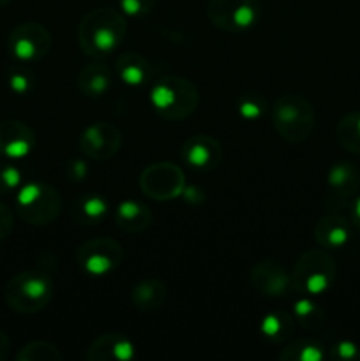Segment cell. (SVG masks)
<instances>
[{"instance_id": "obj_35", "label": "cell", "mask_w": 360, "mask_h": 361, "mask_svg": "<svg viewBox=\"0 0 360 361\" xmlns=\"http://www.w3.org/2000/svg\"><path fill=\"white\" fill-rule=\"evenodd\" d=\"M69 175L73 180H83L85 175H87V166H85V162L74 161L73 164L69 166Z\"/></svg>"}, {"instance_id": "obj_23", "label": "cell", "mask_w": 360, "mask_h": 361, "mask_svg": "<svg viewBox=\"0 0 360 361\" xmlns=\"http://www.w3.org/2000/svg\"><path fill=\"white\" fill-rule=\"evenodd\" d=\"M339 145L352 154L360 155V111L348 113L335 127Z\"/></svg>"}, {"instance_id": "obj_1", "label": "cell", "mask_w": 360, "mask_h": 361, "mask_svg": "<svg viewBox=\"0 0 360 361\" xmlns=\"http://www.w3.org/2000/svg\"><path fill=\"white\" fill-rule=\"evenodd\" d=\"M126 37V20L115 9L99 7L90 11L80 21L78 39L87 55L104 56L115 51Z\"/></svg>"}, {"instance_id": "obj_38", "label": "cell", "mask_w": 360, "mask_h": 361, "mask_svg": "<svg viewBox=\"0 0 360 361\" xmlns=\"http://www.w3.org/2000/svg\"><path fill=\"white\" fill-rule=\"evenodd\" d=\"M0 155H2V152H0Z\"/></svg>"}, {"instance_id": "obj_14", "label": "cell", "mask_w": 360, "mask_h": 361, "mask_svg": "<svg viewBox=\"0 0 360 361\" xmlns=\"http://www.w3.org/2000/svg\"><path fill=\"white\" fill-rule=\"evenodd\" d=\"M180 155H182L184 161L189 166H193V168L214 169L215 166L221 162L222 150L221 145H219L212 136L198 134V136H191L189 140L184 143Z\"/></svg>"}, {"instance_id": "obj_33", "label": "cell", "mask_w": 360, "mask_h": 361, "mask_svg": "<svg viewBox=\"0 0 360 361\" xmlns=\"http://www.w3.org/2000/svg\"><path fill=\"white\" fill-rule=\"evenodd\" d=\"M13 226H14L13 212H11V208L7 207V204L0 203V242L6 240L7 236L11 235Z\"/></svg>"}, {"instance_id": "obj_28", "label": "cell", "mask_w": 360, "mask_h": 361, "mask_svg": "<svg viewBox=\"0 0 360 361\" xmlns=\"http://www.w3.org/2000/svg\"><path fill=\"white\" fill-rule=\"evenodd\" d=\"M265 106H267V102H265V99L261 97V95L247 94L244 95L242 99H239V106H236V109H239L242 118L251 120V122H253V120H258L261 115H263Z\"/></svg>"}, {"instance_id": "obj_37", "label": "cell", "mask_w": 360, "mask_h": 361, "mask_svg": "<svg viewBox=\"0 0 360 361\" xmlns=\"http://www.w3.org/2000/svg\"><path fill=\"white\" fill-rule=\"evenodd\" d=\"M11 0H0V6H4V4H9Z\"/></svg>"}, {"instance_id": "obj_9", "label": "cell", "mask_w": 360, "mask_h": 361, "mask_svg": "<svg viewBox=\"0 0 360 361\" xmlns=\"http://www.w3.org/2000/svg\"><path fill=\"white\" fill-rule=\"evenodd\" d=\"M122 247L113 238H94L78 247L76 261L81 270L92 277H104L122 261Z\"/></svg>"}, {"instance_id": "obj_22", "label": "cell", "mask_w": 360, "mask_h": 361, "mask_svg": "<svg viewBox=\"0 0 360 361\" xmlns=\"http://www.w3.org/2000/svg\"><path fill=\"white\" fill-rule=\"evenodd\" d=\"M73 217L80 224H97L108 214V203L101 196H83L73 204Z\"/></svg>"}, {"instance_id": "obj_17", "label": "cell", "mask_w": 360, "mask_h": 361, "mask_svg": "<svg viewBox=\"0 0 360 361\" xmlns=\"http://www.w3.org/2000/svg\"><path fill=\"white\" fill-rule=\"evenodd\" d=\"M328 187L337 200H349L360 190V169L353 162H337L328 171Z\"/></svg>"}, {"instance_id": "obj_15", "label": "cell", "mask_w": 360, "mask_h": 361, "mask_svg": "<svg viewBox=\"0 0 360 361\" xmlns=\"http://www.w3.org/2000/svg\"><path fill=\"white\" fill-rule=\"evenodd\" d=\"M352 221L341 214H328L318 221L314 238L323 249H342L352 240Z\"/></svg>"}, {"instance_id": "obj_31", "label": "cell", "mask_w": 360, "mask_h": 361, "mask_svg": "<svg viewBox=\"0 0 360 361\" xmlns=\"http://www.w3.org/2000/svg\"><path fill=\"white\" fill-rule=\"evenodd\" d=\"M120 9L127 16H143L154 9L155 0H119Z\"/></svg>"}, {"instance_id": "obj_30", "label": "cell", "mask_w": 360, "mask_h": 361, "mask_svg": "<svg viewBox=\"0 0 360 361\" xmlns=\"http://www.w3.org/2000/svg\"><path fill=\"white\" fill-rule=\"evenodd\" d=\"M21 183V171L13 164L0 162V194H7L18 189Z\"/></svg>"}, {"instance_id": "obj_4", "label": "cell", "mask_w": 360, "mask_h": 361, "mask_svg": "<svg viewBox=\"0 0 360 361\" xmlns=\"http://www.w3.org/2000/svg\"><path fill=\"white\" fill-rule=\"evenodd\" d=\"M272 120L282 140L289 143H302L313 134L314 109L302 95L284 94L275 101Z\"/></svg>"}, {"instance_id": "obj_3", "label": "cell", "mask_w": 360, "mask_h": 361, "mask_svg": "<svg viewBox=\"0 0 360 361\" xmlns=\"http://www.w3.org/2000/svg\"><path fill=\"white\" fill-rule=\"evenodd\" d=\"M150 102L162 118L172 122L184 120L196 109L198 90L186 78H162L152 87Z\"/></svg>"}, {"instance_id": "obj_36", "label": "cell", "mask_w": 360, "mask_h": 361, "mask_svg": "<svg viewBox=\"0 0 360 361\" xmlns=\"http://www.w3.org/2000/svg\"><path fill=\"white\" fill-rule=\"evenodd\" d=\"M9 348H11L9 337L6 335V331L0 330V361L6 360L7 353H9Z\"/></svg>"}, {"instance_id": "obj_32", "label": "cell", "mask_w": 360, "mask_h": 361, "mask_svg": "<svg viewBox=\"0 0 360 361\" xmlns=\"http://www.w3.org/2000/svg\"><path fill=\"white\" fill-rule=\"evenodd\" d=\"M332 356L341 361H356L360 360V349L355 342L341 341L332 348Z\"/></svg>"}, {"instance_id": "obj_29", "label": "cell", "mask_w": 360, "mask_h": 361, "mask_svg": "<svg viewBox=\"0 0 360 361\" xmlns=\"http://www.w3.org/2000/svg\"><path fill=\"white\" fill-rule=\"evenodd\" d=\"M32 85H34V76L28 69L23 67H16L9 73V88L18 95H25L30 92Z\"/></svg>"}, {"instance_id": "obj_7", "label": "cell", "mask_w": 360, "mask_h": 361, "mask_svg": "<svg viewBox=\"0 0 360 361\" xmlns=\"http://www.w3.org/2000/svg\"><path fill=\"white\" fill-rule=\"evenodd\" d=\"M207 14L215 27L235 34L260 20L261 4L260 0H208Z\"/></svg>"}, {"instance_id": "obj_11", "label": "cell", "mask_w": 360, "mask_h": 361, "mask_svg": "<svg viewBox=\"0 0 360 361\" xmlns=\"http://www.w3.org/2000/svg\"><path fill=\"white\" fill-rule=\"evenodd\" d=\"M122 136L115 126L106 122L92 123L80 137L81 152L92 161H108L119 152Z\"/></svg>"}, {"instance_id": "obj_10", "label": "cell", "mask_w": 360, "mask_h": 361, "mask_svg": "<svg viewBox=\"0 0 360 361\" xmlns=\"http://www.w3.org/2000/svg\"><path fill=\"white\" fill-rule=\"evenodd\" d=\"M52 48V35L41 23L28 21L11 32L9 51L20 62L41 60Z\"/></svg>"}, {"instance_id": "obj_34", "label": "cell", "mask_w": 360, "mask_h": 361, "mask_svg": "<svg viewBox=\"0 0 360 361\" xmlns=\"http://www.w3.org/2000/svg\"><path fill=\"white\" fill-rule=\"evenodd\" d=\"M349 221L360 231V194H356L355 200L349 204Z\"/></svg>"}, {"instance_id": "obj_5", "label": "cell", "mask_w": 360, "mask_h": 361, "mask_svg": "<svg viewBox=\"0 0 360 361\" xmlns=\"http://www.w3.org/2000/svg\"><path fill=\"white\" fill-rule=\"evenodd\" d=\"M337 277L334 257L323 249L304 252L293 268V288L306 295H321L328 291Z\"/></svg>"}, {"instance_id": "obj_24", "label": "cell", "mask_w": 360, "mask_h": 361, "mask_svg": "<svg viewBox=\"0 0 360 361\" xmlns=\"http://www.w3.org/2000/svg\"><path fill=\"white\" fill-rule=\"evenodd\" d=\"M293 316L286 312H272L261 321V334L274 342H282L292 337Z\"/></svg>"}, {"instance_id": "obj_6", "label": "cell", "mask_w": 360, "mask_h": 361, "mask_svg": "<svg viewBox=\"0 0 360 361\" xmlns=\"http://www.w3.org/2000/svg\"><path fill=\"white\" fill-rule=\"evenodd\" d=\"M62 208V197L55 187L32 182L20 189L16 196L18 215L32 226H44L55 221Z\"/></svg>"}, {"instance_id": "obj_18", "label": "cell", "mask_w": 360, "mask_h": 361, "mask_svg": "<svg viewBox=\"0 0 360 361\" xmlns=\"http://www.w3.org/2000/svg\"><path fill=\"white\" fill-rule=\"evenodd\" d=\"M115 221L122 231L136 235V233L145 231L152 224V212L147 204L129 200L116 207Z\"/></svg>"}, {"instance_id": "obj_8", "label": "cell", "mask_w": 360, "mask_h": 361, "mask_svg": "<svg viewBox=\"0 0 360 361\" xmlns=\"http://www.w3.org/2000/svg\"><path fill=\"white\" fill-rule=\"evenodd\" d=\"M140 187L148 197L157 201L175 200L186 189L184 171L173 162H157L141 173Z\"/></svg>"}, {"instance_id": "obj_20", "label": "cell", "mask_w": 360, "mask_h": 361, "mask_svg": "<svg viewBox=\"0 0 360 361\" xmlns=\"http://www.w3.org/2000/svg\"><path fill=\"white\" fill-rule=\"evenodd\" d=\"M78 85L88 97H101L112 87V71L104 63H88L80 73Z\"/></svg>"}, {"instance_id": "obj_19", "label": "cell", "mask_w": 360, "mask_h": 361, "mask_svg": "<svg viewBox=\"0 0 360 361\" xmlns=\"http://www.w3.org/2000/svg\"><path fill=\"white\" fill-rule=\"evenodd\" d=\"M131 300H133L134 307L143 312L157 310L166 302V286L159 279H145L140 284L134 286Z\"/></svg>"}, {"instance_id": "obj_25", "label": "cell", "mask_w": 360, "mask_h": 361, "mask_svg": "<svg viewBox=\"0 0 360 361\" xmlns=\"http://www.w3.org/2000/svg\"><path fill=\"white\" fill-rule=\"evenodd\" d=\"M281 360H299V361H320L323 360V349L313 341H293L288 348L279 353Z\"/></svg>"}, {"instance_id": "obj_16", "label": "cell", "mask_w": 360, "mask_h": 361, "mask_svg": "<svg viewBox=\"0 0 360 361\" xmlns=\"http://www.w3.org/2000/svg\"><path fill=\"white\" fill-rule=\"evenodd\" d=\"M134 345L126 335L102 334L95 338L87 351V358L92 361H129L134 358Z\"/></svg>"}, {"instance_id": "obj_26", "label": "cell", "mask_w": 360, "mask_h": 361, "mask_svg": "<svg viewBox=\"0 0 360 361\" xmlns=\"http://www.w3.org/2000/svg\"><path fill=\"white\" fill-rule=\"evenodd\" d=\"M18 361H60L59 348L44 341H34L30 344L23 345L16 355Z\"/></svg>"}, {"instance_id": "obj_12", "label": "cell", "mask_w": 360, "mask_h": 361, "mask_svg": "<svg viewBox=\"0 0 360 361\" xmlns=\"http://www.w3.org/2000/svg\"><path fill=\"white\" fill-rule=\"evenodd\" d=\"M251 284L265 296H282L293 286L292 277L277 261H260L251 270Z\"/></svg>"}, {"instance_id": "obj_13", "label": "cell", "mask_w": 360, "mask_h": 361, "mask_svg": "<svg viewBox=\"0 0 360 361\" xmlns=\"http://www.w3.org/2000/svg\"><path fill=\"white\" fill-rule=\"evenodd\" d=\"M35 137L30 127L20 120L0 122V152L11 159H21L30 154Z\"/></svg>"}, {"instance_id": "obj_27", "label": "cell", "mask_w": 360, "mask_h": 361, "mask_svg": "<svg viewBox=\"0 0 360 361\" xmlns=\"http://www.w3.org/2000/svg\"><path fill=\"white\" fill-rule=\"evenodd\" d=\"M293 319L299 321L306 330H316L323 324V310L313 300L302 298L293 307Z\"/></svg>"}, {"instance_id": "obj_21", "label": "cell", "mask_w": 360, "mask_h": 361, "mask_svg": "<svg viewBox=\"0 0 360 361\" xmlns=\"http://www.w3.org/2000/svg\"><path fill=\"white\" fill-rule=\"evenodd\" d=\"M116 71H119L120 80L131 87L145 83L150 76V66L138 53H124L116 62Z\"/></svg>"}, {"instance_id": "obj_2", "label": "cell", "mask_w": 360, "mask_h": 361, "mask_svg": "<svg viewBox=\"0 0 360 361\" xmlns=\"http://www.w3.org/2000/svg\"><path fill=\"white\" fill-rule=\"evenodd\" d=\"M53 296V281L39 270H25L9 279L4 298L9 309L20 314H34L44 309Z\"/></svg>"}]
</instances>
